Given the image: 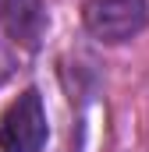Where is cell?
Wrapping results in <instances>:
<instances>
[{
	"instance_id": "6da1fadb",
	"label": "cell",
	"mask_w": 149,
	"mask_h": 152,
	"mask_svg": "<svg viewBox=\"0 0 149 152\" xmlns=\"http://www.w3.org/2000/svg\"><path fill=\"white\" fill-rule=\"evenodd\" d=\"M50 134L46 106L36 88H25L0 113V152H43Z\"/></svg>"
},
{
	"instance_id": "7a4b0ae2",
	"label": "cell",
	"mask_w": 149,
	"mask_h": 152,
	"mask_svg": "<svg viewBox=\"0 0 149 152\" xmlns=\"http://www.w3.org/2000/svg\"><path fill=\"white\" fill-rule=\"evenodd\" d=\"M82 21L92 39L117 46L135 39L149 25V4L146 0H85Z\"/></svg>"
},
{
	"instance_id": "3957f363",
	"label": "cell",
	"mask_w": 149,
	"mask_h": 152,
	"mask_svg": "<svg viewBox=\"0 0 149 152\" xmlns=\"http://www.w3.org/2000/svg\"><path fill=\"white\" fill-rule=\"evenodd\" d=\"M0 32L18 50H39L50 32L46 0H0Z\"/></svg>"
}]
</instances>
